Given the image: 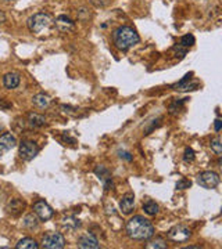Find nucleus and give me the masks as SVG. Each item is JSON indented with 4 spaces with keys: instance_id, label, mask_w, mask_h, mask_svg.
<instances>
[{
    "instance_id": "obj_22",
    "label": "nucleus",
    "mask_w": 222,
    "mask_h": 249,
    "mask_svg": "<svg viewBox=\"0 0 222 249\" xmlns=\"http://www.w3.org/2000/svg\"><path fill=\"white\" fill-rule=\"evenodd\" d=\"M179 45L182 46V47H192V46L195 45V36L193 35H185L182 39H181V43Z\"/></svg>"
},
{
    "instance_id": "obj_18",
    "label": "nucleus",
    "mask_w": 222,
    "mask_h": 249,
    "mask_svg": "<svg viewBox=\"0 0 222 249\" xmlns=\"http://www.w3.org/2000/svg\"><path fill=\"white\" fill-rule=\"evenodd\" d=\"M28 122L29 124H32L34 127H39V126H43L44 124V118L39 114H29L28 115Z\"/></svg>"
},
{
    "instance_id": "obj_15",
    "label": "nucleus",
    "mask_w": 222,
    "mask_h": 249,
    "mask_svg": "<svg viewBox=\"0 0 222 249\" xmlns=\"http://www.w3.org/2000/svg\"><path fill=\"white\" fill-rule=\"evenodd\" d=\"M32 103H34V106H35V107L43 109V108H47L49 106H50L52 100H50V97H49L47 94H44V93H39V94L34 96V98H32Z\"/></svg>"
},
{
    "instance_id": "obj_10",
    "label": "nucleus",
    "mask_w": 222,
    "mask_h": 249,
    "mask_svg": "<svg viewBox=\"0 0 222 249\" xmlns=\"http://www.w3.org/2000/svg\"><path fill=\"white\" fill-rule=\"evenodd\" d=\"M78 247L82 249H99L100 244L93 234H83L78 240Z\"/></svg>"
},
{
    "instance_id": "obj_8",
    "label": "nucleus",
    "mask_w": 222,
    "mask_h": 249,
    "mask_svg": "<svg viewBox=\"0 0 222 249\" xmlns=\"http://www.w3.org/2000/svg\"><path fill=\"white\" fill-rule=\"evenodd\" d=\"M34 212L40 220H44V222L53 217V209L47 202H44L43 199H39L34 204Z\"/></svg>"
},
{
    "instance_id": "obj_26",
    "label": "nucleus",
    "mask_w": 222,
    "mask_h": 249,
    "mask_svg": "<svg viewBox=\"0 0 222 249\" xmlns=\"http://www.w3.org/2000/svg\"><path fill=\"white\" fill-rule=\"evenodd\" d=\"M120 157H121V158H125L126 160H132V157H131V154H129V152H125V151L120 152Z\"/></svg>"
},
{
    "instance_id": "obj_24",
    "label": "nucleus",
    "mask_w": 222,
    "mask_h": 249,
    "mask_svg": "<svg viewBox=\"0 0 222 249\" xmlns=\"http://www.w3.org/2000/svg\"><path fill=\"white\" fill-rule=\"evenodd\" d=\"M183 160H185V162H193V160H195V151H193L190 147H187L186 150H185Z\"/></svg>"
},
{
    "instance_id": "obj_9",
    "label": "nucleus",
    "mask_w": 222,
    "mask_h": 249,
    "mask_svg": "<svg viewBox=\"0 0 222 249\" xmlns=\"http://www.w3.org/2000/svg\"><path fill=\"white\" fill-rule=\"evenodd\" d=\"M16 144H17V140L11 133H4L3 136H0V155L13 150Z\"/></svg>"
},
{
    "instance_id": "obj_1",
    "label": "nucleus",
    "mask_w": 222,
    "mask_h": 249,
    "mask_svg": "<svg viewBox=\"0 0 222 249\" xmlns=\"http://www.w3.org/2000/svg\"><path fill=\"white\" fill-rule=\"evenodd\" d=\"M126 234L129 238L135 241H147L154 235V227L143 216H133L129 222L126 223Z\"/></svg>"
},
{
    "instance_id": "obj_11",
    "label": "nucleus",
    "mask_w": 222,
    "mask_h": 249,
    "mask_svg": "<svg viewBox=\"0 0 222 249\" xmlns=\"http://www.w3.org/2000/svg\"><path fill=\"white\" fill-rule=\"evenodd\" d=\"M133 208H135V196L132 193H126L120 201V209L124 214H129L132 213Z\"/></svg>"
},
{
    "instance_id": "obj_29",
    "label": "nucleus",
    "mask_w": 222,
    "mask_h": 249,
    "mask_svg": "<svg viewBox=\"0 0 222 249\" xmlns=\"http://www.w3.org/2000/svg\"><path fill=\"white\" fill-rule=\"evenodd\" d=\"M4 19H6V16L0 11V24H1V22H4Z\"/></svg>"
},
{
    "instance_id": "obj_3",
    "label": "nucleus",
    "mask_w": 222,
    "mask_h": 249,
    "mask_svg": "<svg viewBox=\"0 0 222 249\" xmlns=\"http://www.w3.org/2000/svg\"><path fill=\"white\" fill-rule=\"evenodd\" d=\"M52 24H53V19L46 13L34 14L32 17L28 19V28L34 34H40L43 31H47L49 28L52 27Z\"/></svg>"
},
{
    "instance_id": "obj_13",
    "label": "nucleus",
    "mask_w": 222,
    "mask_h": 249,
    "mask_svg": "<svg viewBox=\"0 0 222 249\" xmlns=\"http://www.w3.org/2000/svg\"><path fill=\"white\" fill-rule=\"evenodd\" d=\"M20 73L18 72H9L3 76V85L6 89H16L20 85Z\"/></svg>"
},
{
    "instance_id": "obj_6",
    "label": "nucleus",
    "mask_w": 222,
    "mask_h": 249,
    "mask_svg": "<svg viewBox=\"0 0 222 249\" xmlns=\"http://www.w3.org/2000/svg\"><path fill=\"white\" fill-rule=\"evenodd\" d=\"M39 147L38 144L31 140H24L20 144V157L24 160H32L38 155Z\"/></svg>"
},
{
    "instance_id": "obj_30",
    "label": "nucleus",
    "mask_w": 222,
    "mask_h": 249,
    "mask_svg": "<svg viewBox=\"0 0 222 249\" xmlns=\"http://www.w3.org/2000/svg\"><path fill=\"white\" fill-rule=\"evenodd\" d=\"M200 247H196V245H189V247H186V249H199Z\"/></svg>"
},
{
    "instance_id": "obj_31",
    "label": "nucleus",
    "mask_w": 222,
    "mask_h": 249,
    "mask_svg": "<svg viewBox=\"0 0 222 249\" xmlns=\"http://www.w3.org/2000/svg\"><path fill=\"white\" fill-rule=\"evenodd\" d=\"M3 1H10V0H3Z\"/></svg>"
},
{
    "instance_id": "obj_21",
    "label": "nucleus",
    "mask_w": 222,
    "mask_h": 249,
    "mask_svg": "<svg viewBox=\"0 0 222 249\" xmlns=\"http://www.w3.org/2000/svg\"><path fill=\"white\" fill-rule=\"evenodd\" d=\"M24 226L28 229H34L38 226V219H36L35 214H28L27 217L24 219Z\"/></svg>"
},
{
    "instance_id": "obj_2",
    "label": "nucleus",
    "mask_w": 222,
    "mask_h": 249,
    "mask_svg": "<svg viewBox=\"0 0 222 249\" xmlns=\"http://www.w3.org/2000/svg\"><path fill=\"white\" fill-rule=\"evenodd\" d=\"M139 40H141V37L138 35V32L133 28L126 27V25L117 28L114 34H113L114 45H116L118 50H122V52L131 49L135 45H138Z\"/></svg>"
},
{
    "instance_id": "obj_7",
    "label": "nucleus",
    "mask_w": 222,
    "mask_h": 249,
    "mask_svg": "<svg viewBox=\"0 0 222 249\" xmlns=\"http://www.w3.org/2000/svg\"><path fill=\"white\" fill-rule=\"evenodd\" d=\"M192 235L190 230L187 229L186 226H182V224H178L174 226L168 232H167V237L171 241H175V242H185L189 240V237Z\"/></svg>"
},
{
    "instance_id": "obj_12",
    "label": "nucleus",
    "mask_w": 222,
    "mask_h": 249,
    "mask_svg": "<svg viewBox=\"0 0 222 249\" xmlns=\"http://www.w3.org/2000/svg\"><path fill=\"white\" fill-rule=\"evenodd\" d=\"M95 173L98 175L99 178H100V181L103 183V186H104L106 190L113 188V178H111V173H110L104 166H98V168L95 169Z\"/></svg>"
},
{
    "instance_id": "obj_27",
    "label": "nucleus",
    "mask_w": 222,
    "mask_h": 249,
    "mask_svg": "<svg viewBox=\"0 0 222 249\" xmlns=\"http://www.w3.org/2000/svg\"><path fill=\"white\" fill-rule=\"evenodd\" d=\"M221 126H222L221 119H215V132H220V130H221Z\"/></svg>"
},
{
    "instance_id": "obj_25",
    "label": "nucleus",
    "mask_w": 222,
    "mask_h": 249,
    "mask_svg": "<svg viewBox=\"0 0 222 249\" xmlns=\"http://www.w3.org/2000/svg\"><path fill=\"white\" fill-rule=\"evenodd\" d=\"M190 181L189 180H186V178H182V180H179L177 183V188L178 190H186V188H189L190 187Z\"/></svg>"
},
{
    "instance_id": "obj_14",
    "label": "nucleus",
    "mask_w": 222,
    "mask_h": 249,
    "mask_svg": "<svg viewBox=\"0 0 222 249\" xmlns=\"http://www.w3.org/2000/svg\"><path fill=\"white\" fill-rule=\"evenodd\" d=\"M56 27H57L59 31L67 34V32H70V31L74 29V22H72L71 18H68L67 16H60L56 19Z\"/></svg>"
},
{
    "instance_id": "obj_17",
    "label": "nucleus",
    "mask_w": 222,
    "mask_h": 249,
    "mask_svg": "<svg viewBox=\"0 0 222 249\" xmlns=\"http://www.w3.org/2000/svg\"><path fill=\"white\" fill-rule=\"evenodd\" d=\"M190 79V75H186L183 79L181 80L179 83L174 85V89L175 90H192L197 88V83H187V80Z\"/></svg>"
},
{
    "instance_id": "obj_19",
    "label": "nucleus",
    "mask_w": 222,
    "mask_h": 249,
    "mask_svg": "<svg viewBox=\"0 0 222 249\" xmlns=\"http://www.w3.org/2000/svg\"><path fill=\"white\" fill-rule=\"evenodd\" d=\"M143 211L150 216H154V214L159 213V205L154 201H147L146 204H143Z\"/></svg>"
},
{
    "instance_id": "obj_20",
    "label": "nucleus",
    "mask_w": 222,
    "mask_h": 249,
    "mask_svg": "<svg viewBox=\"0 0 222 249\" xmlns=\"http://www.w3.org/2000/svg\"><path fill=\"white\" fill-rule=\"evenodd\" d=\"M211 150H213L217 155H221L222 154V144H221V139L220 137H215L211 140V144H210Z\"/></svg>"
},
{
    "instance_id": "obj_28",
    "label": "nucleus",
    "mask_w": 222,
    "mask_h": 249,
    "mask_svg": "<svg viewBox=\"0 0 222 249\" xmlns=\"http://www.w3.org/2000/svg\"><path fill=\"white\" fill-rule=\"evenodd\" d=\"M0 107H1V108H10L11 106H10V104H7V103H4L3 100H0Z\"/></svg>"
},
{
    "instance_id": "obj_4",
    "label": "nucleus",
    "mask_w": 222,
    "mask_h": 249,
    "mask_svg": "<svg viewBox=\"0 0 222 249\" xmlns=\"http://www.w3.org/2000/svg\"><path fill=\"white\" fill-rule=\"evenodd\" d=\"M44 249H61L65 247V240L60 232H47L42 240Z\"/></svg>"
},
{
    "instance_id": "obj_16",
    "label": "nucleus",
    "mask_w": 222,
    "mask_h": 249,
    "mask_svg": "<svg viewBox=\"0 0 222 249\" xmlns=\"http://www.w3.org/2000/svg\"><path fill=\"white\" fill-rule=\"evenodd\" d=\"M16 248L17 249H38L39 248V245H38V242L35 240H32V238H22L21 241H18V244L16 245Z\"/></svg>"
},
{
    "instance_id": "obj_23",
    "label": "nucleus",
    "mask_w": 222,
    "mask_h": 249,
    "mask_svg": "<svg viewBox=\"0 0 222 249\" xmlns=\"http://www.w3.org/2000/svg\"><path fill=\"white\" fill-rule=\"evenodd\" d=\"M146 248L147 249H164L167 248V245H165V242L162 240H154L150 241L147 245H146Z\"/></svg>"
},
{
    "instance_id": "obj_5",
    "label": "nucleus",
    "mask_w": 222,
    "mask_h": 249,
    "mask_svg": "<svg viewBox=\"0 0 222 249\" xmlns=\"http://www.w3.org/2000/svg\"><path fill=\"white\" fill-rule=\"evenodd\" d=\"M197 183H199V186H202L203 188L213 190L220 184V176L215 172L207 170V172H203V173H200L197 176Z\"/></svg>"
}]
</instances>
